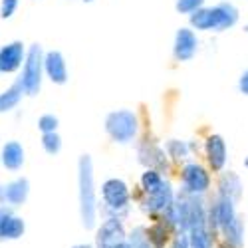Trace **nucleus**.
<instances>
[{
    "instance_id": "f257e3e1",
    "label": "nucleus",
    "mask_w": 248,
    "mask_h": 248,
    "mask_svg": "<svg viewBox=\"0 0 248 248\" xmlns=\"http://www.w3.org/2000/svg\"><path fill=\"white\" fill-rule=\"evenodd\" d=\"M79 213L86 229H93L95 224V189H93V165L90 155L79 157Z\"/></svg>"
},
{
    "instance_id": "f03ea898",
    "label": "nucleus",
    "mask_w": 248,
    "mask_h": 248,
    "mask_svg": "<svg viewBox=\"0 0 248 248\" xmlns=\"http://www.w3.org/2000/svg\"><path fill=\"white\" fill-rule=\"evenodd\" d=\"M238 20V10L232 4H218L213 8H201L191 14V24L197 30H226L236 24Z\"/></svg>"
},
{
    "instance_id": "7ed1b4c3",
    "label": "nucleus",
    "mask_w": 248,
    "mask_h": 248,
    "mask_svg": "<svg viewBox=\"0 0 248 248\" xmlns=\"http://www.w3.org/2000/svg\"><path fill=\"white\" fill-rule=\"evenodd\" d=\"M139 129V121L137 115L129 109H119L108 115L106 119V131L109 133V137L117 143H129L135 139Z\"/></svg>"
},
{
    "instance_id": "20e7f679",
    "label": "nucleus",
    "mask_w": 248,
    "mask_h": 248,
    "mask_svg": "<svg viewBox=\"0 0 248 248\" xmlns=\"http://www.w3.org/2000/svg\"><path fill=\"white\" fill-rule=\"evenodd\" d=\"M42 72H44V56H42V48L38 44L30 46L28 54H26V62H24V70H22V78H20V86H22L24 93L28 95H36L42 84Z\"/></svg>"
},
{
    "instance_id": "39448f33",
    "label": "nucleus",
    "mask_w": 248,
    "mask_h": 248,
    "mask_svg": "<svg viewBox=\"0 0 248 248\" xmlns=\"http://www.w3.org/2000/svg\"><path fill=\"white\" fill-rule=\"evenodd\" d=\"M101 197L108 209L115 213V218H119V211H125L129 204V187L121 179H108L101 185Z\"/></svg>"
},
{
    "instance_id": "423d86ee",
    "label": "nucleus",
    "mask_w": 248,
    "mask_h": 248,
    "mask_svg": "<svg viewBox=\"0 0 248 248\" xmlns=\"http://www.w3.org/2000/svg\"><path fill=\"white\" fill-rule=\"evenodd\" d=\"M183 187L189 195H202L211 187V177L199 163H189L183 169Z\"/></svg>"
},
{
    "instance_id": "0eeeda50",
    "label": "nucleus",
    "mask_w": 248,
    "mask_h": 248,
    "mask_svg": "<svg viewBox=\"0 0 248 248\" xmlns=\"http://www.w3.org/2000/svg\"><path fill=\"white\" fill-rule=\"evenodd\" d=\"M97 248H111L119 242H125V229H123L121 218H108L99 226L95 236Z\"/></svg>"
},
{
    "instance_id": "6e6552de",
    "label": "nucleus",
    "mask_w": 248,
    "mask_h": 248,
    "mask_svg": "<svg viewBox=\"0 0 248 248\" xmlns=\"http://www.w3.org/2000/svg\"><path fill=\"white\" fill-rule=\"evenodd\" d=\"M26 224L24 220L16 217L8 206H0V242L2 240H16L24 234Z\"/></svg>"
},
{
    "instance_id": "1a4fd4ad",
    "label": "nucleus",
    "mask_w": 248,
    "mask_h": 248,
    "mask_svg": "<svg viewBox=\"0 0 248 248\" xmlns=\"http://www.w3.org/2000/svg\"><path fill=\"white\" fill-rule=\"evenodd\" d=\"M22 60H24L22 42H12V44L4 46L0 50V72L2 74L16 72L20 66H22Z\"/></svg>"
},
{
    "instance_id": "9d476101",
    "label": "nucleus",
    "mask_w": 248,
    "mask_h": 248,
    "mask_svg": "<svg viewBox=\"0 0 248 248\" xmlns=\"http://www.w3.org/2000/svg\"><path fill=\"white\" fill-rule=\"evenodd\" d=\"M197 46H199V42H197L195 32L189 28H181L175 36V58L181 62L191 60L197 52Z\"/></svg>"
},
{
    "instance_id": "9b49d317",
    "label": "nucleus",
    "mask_w": 248,
    "mask_h": 248,
    "mask_svg": "<svg viewBox=\"0 0 248 248\" xmlns=\"http://www.w3.org/2000/svg\"><path fill=\"white\" fill-rule=\"evenodd\" d=\"M204 151L206 159L213 171H222L224 163H226V143L220 135H211L204 143Z\"/></svg>"
},
{
    "instance_id": "f8f14e48",
    "label": "nucleus",
    "mask_w": 248,
    "mask_h": 248,
    "mask_svg": "<svg viewBox=\"0 0 248 248\" xmlns=\"http://www.w3.org/2000/svg\"><path fill=\"white\" fill-rule=\"evenodd\" d=\"M44 72L54 84H66L68 81L66 60L60 52H48L44 56Z\"/></svg>"
},
{
    "instance_id": "ddd939ff",
    "label": "nucleus",
    "mask_w": 248,
    "mask_h": 248,
    "mask_svg": "<svg viewBox=\"0 0 248 248\" xmlns=\"http://www.w3.org/2000/svg\"><path fill=\"white\" fill-rule=\"evenodd\" d=\"M171 204H173V189L167 181H163L161 187L153 195H147V199L143 201V209L155 213V211H167Z\"/></svg>"
},
{
    "instance_id": "4468645a",
    "label": "nucleus",
    "mask_w": 248,
    "mask_h": 248,
    "mask_svg": "<svg viewBox=\"0 0 248 248\" xmlns=\"http://www.w3.org/2000/svg\"><path fill=\"white\" fill-rule=\"evenodd\" d=\"M30 193V183L28 179H16L8 185H4V206H20L24 204V201L28 199Z\"/></svg>"
},
{
    "instance_id": "2eb2a0df",
    "label": "nucleus",
    "mask_w": 248,
    "mask_h": 248,
    "mask_svg": "<svg viewBox=\"0 0 248 248\" xmlns=\"http://www.w3.org/2000/svg\"><path fill=\"white\" fill-rule=\"evenodd\" d=\"M2 163L10 171H18L24 165V147L18 141H10L2 147Z\"/></svg>"
},
{
    "instance_id": "dca6fc26",
    "label": "nucleus",
    "mask_w": 248,
    "mask_h": 248,
    "mask_svg": "<svg viewBox=\"0 0 248 248\" xmlns=\"http://www.w3.org/2000/svg\"><path fill=\"white\" fill-rule=\"evenodd\" d=\"M218 187H220V197L224 199H231V201H238L240 195H242V185H240V179L234 175V173H224L220 177V183H218Z\"/></svg>"
},
{
    "instance_id": "f3484780",
    "label": "nucleus",
    "mask_w": 248,
    "mask_h": 248,
    "mask_svg": "<svg viewBox=\"0 0 248 248\" xmlns=\"http://www.w3.org/2000/svg\"><path fill=\"white\" fill-rule=\"evenodd\" d=\"M139 159H141V163L149 165L151 169H153V167H163V165H167V163H165V153H163L157 145L149 143V141H145V143H143V145L139 147Z\"/></svg>"
},
{
    "instance_id": "a211bd4d",
    "label": "nucleus",
    "mask_w": 248,
    "mask_h": 248,
    "mask_svg": "<svg viewBox=\"0 0 248 248\" xmlns=\"http://www.w3.org/2000/svg\"><path fill=\"white\" fill-rule=\"evenodd\" d=\"M215 211H217V220H218V229L224 231L234 218H236V211H234V201L231 199H224L220 197L218 202L215 204Z\"/></svg>"
},
{
    "instance_id": "6ab92c4d",
    "label": "nucleus",
    "mask_w": 248,
    "mask_h": 248,
    "mask_svg": "<svg viewBox=\"0 0 248 248\" xmlns=\"http://www.w3.org/2000/svg\"><path fill=\"white\" fill-rule=\"evenodd\" d=\"M22 86H20V81H16L14 86H10L6 92L0 93V113H4V111H10L14 109L20 99H22Z\"/></svg>"
},
{
    "instance_id": "aec40b11",
    "label": "nucleus",
    "mask_w": 248,
    "mask_h": 248,
    "mask_svg": "<svg viewBox=\"0 0 248 248\" xmlns=\"http://www.w3.org/2000/svg\"><path fill=\"white\" fill-rule=\"evenodd\" d=\"M222 232L226 236V242L232 244L234 248H240L244 242V220H242V217H236Z\"/></svg>"
},
{
    "instance_id": "412c9836",
    "label": "nucleus",
    "mask_w": 248,
    "mask_h": 248,
    "mask_svg": "<svg viewBox=\"0 0 248 248\" xmlns=\"http://www.w3.org/2000/svg\"><path fill=\"white\" fill-rule=\"evenodd\" d=\"M145 236L151 248H165V242H167V226H165V222H157L151 229L145 231Z\"/></svg>"
},
{
    "instance_id": "4be33fe9",
    "label": "nucleus",
    "mask_w": 248,
    "mask_h": 248,
    "mask_svg": "<svg viewBox=\"0 0 248 248\" xmlns=\"http://www.w3.org/2000/svg\"><path fill=\"white\" fill-rule=\"evenodd\" d=\"M161 185H163V179H161L159 171L147 169L145 173H143V177H141V187H143V191H145L147 195H153V193L161 187Z\"/></svg>"
},
{
    "instance_id": "5701e85b",
    "label": "nucleus",
    "mask_w": 248,
    "mask_h": 248,
    "mask_svg": "<svg viewBox=\"0 0 248 248\" xmlns=\"http://www.w3.org/2000/svg\"><path fill=\"white\" fill-rule=\"evenodd\" d=\"M167 151L169 155L175 159V161H181L189 155V147H187V143H183V141H177V139H171L167 143Z\"/></svg>"
},
{
    "instance_id": "b1692460",
    "label": "nucleus",
    "mask_w": 248,
    "mask_h": 248,
    "mask_svg": "<svg viewBox=\"0 0 248 248\" xmlns=\"http://www.w3.org/2000/svg\"><path fill=\"white\" fill-rule=\"evenodd\" d=\"M42 147L46 149V153L56 155L62 149V139L58 133H44L42 135Z\"/></svg>"
},
{
    "instance_id": "393cba45",
    "label": "nucleus",
    "mask_w": 248,
    "mask_h": 248,
    "mask_svg": "<svg viewBox=\"0 0 248 248\" xmlns=\"http://www.w3.org/2000/svg\"><path fill=\"white\" fill-rule=\"evenodd\" d=\"M127 242L131 244V248H151V244H149V240L145 236V229H143V226H137V229L131 231V236H129Z\"/></svg>"
},
{
    "instance_id": "a878e982",
    "label": "nucleus",
    "mask_w": 248,
    "mask_h": 248,
    "mask_svg": "<svg viewBox=\"0 0 248 248\" xmlns=\"http://www.w3.org/2000/svg\"><path fill=\"white\" fill-rule=\"evenodd\" d=\"M38 129L42 133H56L58 129V117L56 115H42L38 119Z\"/></svg>"
},
{
    "instance_id": "bb28decb",
    "label": "nucleus",
    "mask_w": 248,
    "mask_h": 248,
    "mask_svg": "<svg viewBox=\"0 0 248 248\" xmlns=\"http://www.w3.org/2000/svg\"><path fill=\"white\" fill-rule=\"evenodd\" d=\"M204 0H177V10L181 14H193L202 8Z\"/></svg>"
},
{
    "instance_id": "cd10ccee",
    "label": "nucleus",
    "mask_w": 248,
    "mask_h": 248,
    "mask_svg": "<svg viewBox=\"0 0 248 248\" xmlns=\"http://www.w3.org/2000/svg\"><path fill=\"white\" fill-rule=\"evenodd\" d=\"M16 6H18V0H2V4H0V16L10 18L16 10Z\"/></svg>"
},
{
    "instance_id": "c85d7f7f",
    "label": "nucleus",
    "mask_w": 248,
    "mask_h": 248,
    "mask_svg": "<svg viewBox=\"0 0 248 248\" xmlns=\"http://www.w3.org/2000/svg\"><path fill=\"white\" fill-rule=\"evenodd\" d=\"M189 246H191V242H189V236H187V234L179 232V234L175 236V244H173V248H189Z\"/></svg>"
},
{
    "instance_id": "c756f323",
    "label": "nucleus",
    "mask_w": 248,
    "mask_h": 248,
    "mask_svg": "<svg viewBox=\"0 0 248 248\" xmlns=\"http://www.w3.org/2000/svg\"><path fill=\"white\" fill-rule=\"evenodd\" d=\"M238 88H240V92L244 93V95H248V70L240 76V81H238Z\"/></svg>"
},
{
    "instance_id": "7c9ffc66",
    "label": "nucleus",
    "mask_w": 248,
    "mask_h": 248,
    "mask_svg": "<svg viewBox=\"0 0 248 248\" xmlns=\"http://www.w3.org/2000/svg\"><path fill=\"white\" fill-rule=\"evenodd\" d=\"M111 248H131V244L125 240V242H119V244H115V246H111Z\"/></svg>"
},
{
    "instance_id": "2f4dec72",
    "label": "nucleus",
    "mask_w": 248,
    "mask_h": 248,
    "mask_svg": "<svg viewBox=\"0 0 248 248\" xmlns=\"http://www.w3.org/2000/svg\"><path fill=\"white\" fill-rule=\"evenodd\" d=\"M74 248H93V246H90V244H78V246H74Z\"/></svg>"
},
{
    "instance_id": "473e14b6",
    "label": "nucleus",
    "mask_w": 248,
    "mask_h": 248,
    "mask_svg": "<svg viewBox=\"0 0 248 248\" xmlns=\"http://www.w3.org/2000/svg\"><path fill=\"white\" fill-rule=\"evenodd\" d=\"M244 167H246V169H248V157H246V161H244Z\"/></svg>"
},
{
    "instance_id": "72a5a7b5",
    "label": "nucleus",
    "mask_w": 248,
    "mask_h": 248,
    "mask_svg": "<svg viewBox=\"0 0 248 248\" xmlns=\"http://www.w3.org/2000/svg\"><path fill=\"white\" fill-rule=\"evenodd\" d=\"M84 2H92V0H84Z\"/></svg>"
}]
</instances>
